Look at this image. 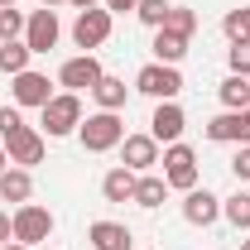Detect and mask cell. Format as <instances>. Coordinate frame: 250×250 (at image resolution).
<instances>
[{"label": "cell", "instance_id": "1", "mask_svg": "<svg viewBox=\"0 0 250 250\" xmlns=\"http://www.w3.org/2000/svg\"><path fill=\"white\" fill-rule=\"evenodd\" d=\"M77 140H82V149H87V154L121 149V140H125V121H121V111H96V116H87V121L77 125Z\"/></svg>", "mask_w": 250, "mask_h": 250}, {"label": "cell", "instance_id": "2", "mask_svg": "<svg viewBox=\"0 0 250 250\" xmlns=\"http://www.w3.org/2000/svg\"><path fill=\"white\" fill-rule=\"evenodd\" d=\"M39 116H43V135H48V140H62V135H72V130L82 125V96L77 92H58Z\"/></svg>", "mask_w": 250, "mask_h": 250}, {"label": "cell", "instance_id": "3", "mask_svg": "<svg viewBox=\"0 0 250 250\" xmlns=\"http://www.w3.org/2000/svg\"><path fill=\"white\" fill-rule=\"evenodd\" d=\"M135 92L154 96V101H178V92H183V72L168 67V62H145V67L135 72Z\"/></svg>", "mask_w": 250, "mask_h": 250}, {"label": "cell", "instance_id": "4", "mask_svg": "<svg viewBox=\"0 0 250 250\" xmlns=\"http://www.w3.org/2000/svg\"><path fill=\"white\" fill-rule=\"evenodd\" d=\"M159 164H164V183L168 188H178V192L197 188V154H192V145L173 140V145L159 154Z\"/></svg>", "mask_w": 250, "mask_h": 250}, {"label": "cell", "instance_id": "5", "mask_svg": "<svg viewBox=\"0 0 250 250\" xmlns=\"http://www.w3.org/2000/svg\"><path fill=\"white\" fill-rule=\"evenodd\" d=\"M15 241H24V246H48V236H53V212L48 207H39V202H24V207H15Z\"/></svg>", "mask_w": 250, "mask_h": 250}, {"label": "cell", "instance_id": "6", "mask_svg": "<svg viewBox=\"0 0 250 250\" xmlns=\"http://www.w3.org/2000/svg\"><path fill=\"white\" fill-rule=\"evenodd\" d=\"M111 10H77V20H72V43L82 48V53H92V48H101L106 39H111Z\"/></svg>", "mask_w": 250, "mask_h": 250}, {"label": "cell", "instance_id": "7", "mask_svg": "<svg viewBox=\"0 0 250 250\" xmlns=\"http://www.w3.org/2000/svg\"><path fill=\"white\" fill-rule=\"evenodd\" d=\"M101 77H106V67L96 62V53H77V58H67L58 67V82L67 87V92H92Z\"/></svg>", "mask_w": 250, "mask_h": 250}, {"label": "cell", "instance_id": "8", "mask_svg": "<svg viewBox=\"0 0 250 250\" xmlns=\"http://www.w3.org/2000/svg\"><path fill=\"white\" fill-rule=\"evenodd\" d=\"M58 39H62L58 10H34L29 24H24V43H29V53H48V48H58Z\"/></svg>", "mask_w": 250, "mask_h": 250}, {"label": "cell", "instance_id": "9", "mask_svg": "<svg viewBox=\"0 0 250 250\" xmlns=\"http://www.w3.org/2000/svg\"><path fill=\"white\" fill-rule=\"evenodd\" d=\"M10 96H15V106H20V111H24V106H39V111H43V106H48V101H53V87H48V77H43V72H20V77H10Z\"/></svg>", "mask_w": 250, "mask_h": 250}, {"label": "cell", "instance_id": "10", "mask_svg": "<svg viewBox=\"0 0 250 250\" xmlns=\"http://www.w3.org/2000/svg\"><path fill=\"white\" fill-rule=\"evenodd\" d=\"M121 164L130 173H149L159 164V140L154 135H125L121 140Z\"/></svg>", "mask_w": 250, "mask_h": 250}, {"label": "cell", "instance_id": "11", "mask_svg": "<svg viewBox=\"0 0 250 250\" xmlns=\"http://www.w3.org/2000/svg\"><path fill=\"white\" fill-rule=\"evenodd\" d=\"M5 154L15 168H29V164H43V130H15L10 140H5Z\"/></svg>", "mask_w": 250, "mask_h": 250}, {"label": "cell", "instance_id": "12", "mask_svg": "<svg viewBox=\"0 0 250 250\" xmlns=\"http://www.w3.org/2000/svg\"><path fill=\"white\" fill-rule=\"evenodd\" d=\"M221 217V197L207 192V188H188L183 192V221L188 226H212Z\"/></svg>", "mask_w": 250, "mask_h": 250}, {"label": "cell", "instance_id": "13", "mask_svg": "<svg viewBox=\"0 0 250 250\" xmlns=\"http://www.w3.org/2000/svg\"><path fill=\"white\" fill-rule=\"evenodd\" d=\"M183 106L178 101H159L154 116H149V135H154L159 145H173V140H183Z\"/></svg>", "mask_w": 250, "mask_h": 250}, {"label": "cell", "instance_id": "14", "mask_svg": "<svg viewBox=\"0 0 250 250\" xmlns=\"http://www.w3.org/2000/svg\"><path fill=\"white\" fill-rule=\"evenodd\" d=\"M87 241H92V250H135V236L125 221H92Z\"/></svg>", "mask_w": 250, "mask_h": 250}, {"label": "cell", "instance_id": "15", "mask_svg": "<svg viewBox=\"0 0 250 250\" xmlns=\"http://www.w3.org/2000/svg\"><path fill=\"white\" fill-rule=\"evenodd\" d=\"M29 197H34V178H29V168H15V164H10V168L0 173V202H15V207H24Z\"/></svg>", "mask_w": 250, "mask_h": 250}, {"label": "cell", "instance_id": "16", "mask_svg": "<svg viewBox=\"0 0 250 250\" xmlns=\"http://www.w3.org/2000/svg\"><path fill=\"white\" fill-rule=\"evenodd\" d=\"M135 178H140V173H130L125 164H116V168L101 178V197H106V202H135Z\"/></svg>", "mask_w": 250, "mask_h": 250}, {"label": "cell", "instance_id": "17", "mask_svg": "<svg viewBox=\"0 0 250 250\" xmlns=\"http://www.w3.org/2000/svg\"><path fill=\"white\" fill-rule=\"evenodd\" d=\"M92 96H96L101 111H121L125 101H130V87H125V77H111V72H106V77L92 87Z\"/></svg>", "mask_w": 250, "mask_h": 250}, {"label": "cell", "instance_id": "18", "mask_svg": "<svg viewBox=\"0 0 250 250\" xmlns=\"http://www.w3.org/2000/svg\"><path fill=\"white\" fill-rule=\"evenodd\" d=\"M188 53V39L173 29H154V62H168V67H178Z\"/></svg>", "mask_w": 250, "mask_h": 250}, {"label": "cell", "instance_id": "19", "mask_svg": "<svg viewBox=\"0 0 250 250\" xmlns=\"http://www.w3.org/2000/svg\"><path fill=\"white\" fill-rule=\"evenodd\" d=\"M164 197H168L164 173H140L135 178V207H164Z\"/></svg>", "mask_w": 250, "mask_h": 250}, {"label": "cell", "instance_id": "20", "mask_svg": "<svg viewBox=\"0 0 250 250\" xmlns=\"http://www.w3.org/2000/svg\"><path fill=\"white\" fill-rule=\"evenodd\" d=\"M29 43L24 39H10V43H0V72L5 77H20V72H29Z\"/></svg>", "mask_w": 250, "mask_h": 250}, {"label": "cell", "instance_id": "21", "mask_svg": "<svg viewBox=\"0 0 250 250\" xmlns=\"http://www.w3.org/2000/svg\"><path fill=\"white\" fill-rule=\"evenodd\" d=\"M217 92H221V106H226V111H246V106H250V77L231 72V77L221 82Z\"/></svg>", "mask_w": 250, "mask_h": 250}, {"label": "cell", "instance_id": "22", "mask_svg": "<svg viewBox=\"0 0 250 250\" xmlns=\"http://www.w3.org/2000/svg\"><path fill=\"white\" fill-rule=\"evenodd\" d=\"M221 217L231 221L236 231H250V192H231V197L221 202Z\"/></svg>", "mask_w": 250, "mask_h": 250}, {"label": "cell", "instance_id": "23", "mask_svg": "<svg viewBox=\"0 0 250 250\" xmlns=\"http://www.w3.org/2000/svg\"><path fill=\"white\" fill-rule=\"evenodd\" d=\"M168 0H140L135 5V15H140V24H149V29H164V20H168Z\"/></svg>", "mask_w": 250, "mask_h": 250}, {"label": "cell", "instance_id": "24", "mask_svg": "<svg viewBox=\"0 0 250 250\" xmlns=\"http://www.w3.org/2000/svg\"><path fill=\"white\" fill-rule=\"evenodd\" d=\"M164 29H173V34H183V39H192V29H197V15H192L188 5H173V10H168V20H164Z\"/></svg>", "mask_w": 250, "mask_h": 250}, {"label": "cell", "instance_id": "25", "mask_svg": "<svg viewBox=\"0 0 250 250\" xmlns=\"http://www.w3.org/2000/svg\"><path fill=\"white\" fill-rule=\"evenodd\" d=\"M24 24H29V20H24L15 5H10V10H0V43H10V39H24Z\"/></svg>", "mask_w": 250, "mask_h": 250}, {"label": "cell", "instance_id": "26", "mask_svg": "<svg viewBox=\"0 0 250 250\" xmlns=\"http://www.w3.org/2000/svg\"><path fill=\"white\" fill-rule=\"evenodd\" d=\"M226 62H231V72L250 77V39H236V43L226 48Z\"/></svg>", "mask_w": 250, "mask_h": 250}, {"label": "cell", "instance_id": "27", "mask_svg": "<svg viewBox=\"0 0 250 250\" xmlns=\"http://www.w3.org/2000/svg\"><path fill=\"white\" fill-rule=\"evenodd\" d=\"M15 130H24V116H20V106L10 101V106H0V140H10Z\"/></svg>", "mask_w": 250, "mask_h": 250}, {"label": "cell", "instance_id": "28", "mask_svg": "<svg viewBox=\"0 0 250 250\" xmlns=\"http://www.w3.org/2000/svg\"><path fill=\"white\" fill-rule=\"evenodd\" d=\"M221 29H226V39H231V43H236V39H246V10H226Z\"/></svg>", "mask_w": 250, "mask_h": 250}, {"label": "cell", "instance_id": "29", "mask_svg": "<svg viewBox=\"0 0 250 250\" xmlns=\"http://www.w3.org/2000/svg\"><path fill=\"white\" fill-rule=\"evenodd\" d=\"M231 173H236L241 183H250V145H241V149H236V159H231Z\"/></svg>", "mask_w": 250, "mask_h": 250}, {"label": "cell", "instance_id": "30", "mask_svg": "<svg viewBox=\"0 0 250 250\" xmlns=\"http://www.w3.org/2000/svg\"><path fill=\"white\" fill-rule=\"evenodd\" d=\"M140 0H101V10H111V15H125V10H135Z\"/></svg>", "mask_w": 250, "mask_h": 250}, {"label": "cell", "instance_id": "31", "mask_svg": "<svg viewBox=\"0 0 250 250\" xmlns=\"http://www.w3.org/2000/svg\"><path fill=\"white\" fill-rule=\"evenodd\" d=\"M5 241H15V221L0 212V246H5Z\"/></svg>", "mask_w": 250, "mask_h": 250}, {"label": "cell", "instance_id": "32", "mask_svg": "<svg viewBox=\"0 0 250 250\" xmlns=\"http://www.w3.org/2000/svg\"><path fill=\"white\" fill-rule=\"evenodd\" d=\"M72 10H96V0H67Z\"/></svg>", "mask_w": 250, "mask_h": 250}, {"label": "cell", "instance_id": "33", "mask_svg": "<svg viewBox=\"0 0 250 250\" xmlns=\"http://www.w3.org/2000/svg\"><path fill=\"white\" fill-rule=\"evenodd\" d=\"M0 250H29V246H24V241H5Z\"/></svg>", "mask_w": 250, "mask_h": 250}, {"label": "cell", "instance_id": "34", "mask_svg": "<svg viewBox=\"0 0 250 250\" xmlns=\"http://www.w3.org/2000/svg\"><path fill=\"white\" fill-rule=\"evenodd\" d=\"M39 5H43V10H58V5H67V0H39Z\"/></svg>", "mask_w": 250, "mask_h": 250}, {"label": "cell", "instance_id": "35", "mask_svg": "<svg viewBox=\"0 0 250 250\" xmlns=\"http://www.w3.org/2000/svg\"><path fill=\"white\" fill-rule=\"evenodd\" d=\"M5 168H10V154H5V145H0V173H5Z\"/></svg>", "mask_w": 250, "mask_h": 250}, {"label": "cell", "instance_id": "36", "mask_svg": "<svg viewBox=\"0 0 250 250\" xmlns=\"http://www.w3.org/2000/svg\"><path fill=\"white\" fill-rule=\"evenodd\" d=\"M246 39H250V5H246Z\"/></svg>", "mask_w": 250, "mask_h": 250}, {"label": "cell", "instance_id": "37", "mask_svg": "<svg viewBox=\"0 0 250 250\" xmlns=\"http://www.w3.org/2000/svg\"><path fill=\"white\" fill-rule=\"evenodd\" d=\"M10 5H20V0H0V10H10Z\"/></svg>", "mask_w": 250, "mask_h": 250}, {"label": "cell", "instance_id": "38", "mask_svg": "<svg viewBox=\"0 0 250 250\" xmlns=\"http://www.w3.org/2000/svg\"><path fill=\"white\" fill-rule=\"evenodd\" d=\"M241 250H250V241H241Z\"/></svg>", "mask_w": 250, "mask_h": 250}, {"label": "cell", "instance_id": "39", "mask_svg": "<svg viewBox=\"0 0 250 250\" xmlns=\"http://www.w3.org/2000/svg\"><path fill=\"white\" fill-rule=\"evenodd\" d=\"M39 250H53V246H39Z\"/></svg>", "mask_w": 250, "mask_h": 250}]
</instances>
